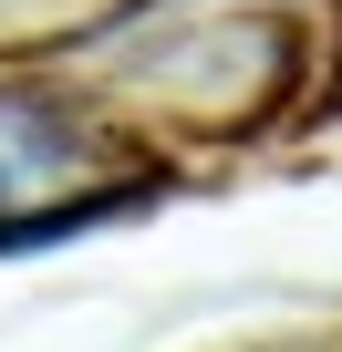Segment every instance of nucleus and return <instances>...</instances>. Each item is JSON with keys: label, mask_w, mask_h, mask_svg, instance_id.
<instances>
[{"label": "nucleus", "mask_w": 342, "mask_h": 352, "mask_svg": "<svg viewBox=\"0 0 342 352\" xmlns=\"http://www.w3.org/2000/svg\"><path fill=\"white\" fill-rule=\"evenodd\" d=\"M83 166V145L63 135V114L52 104H32V94H0V218L11 208H42V197H63V176Z\"/></svg>", "instance_id": "nucleus-1"}]
</instances>
